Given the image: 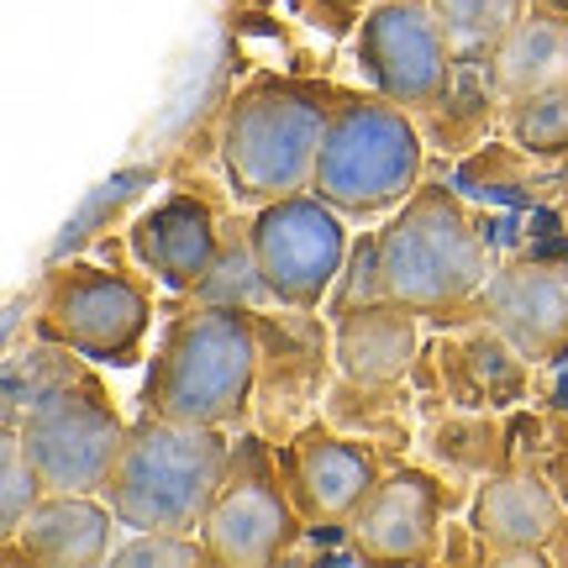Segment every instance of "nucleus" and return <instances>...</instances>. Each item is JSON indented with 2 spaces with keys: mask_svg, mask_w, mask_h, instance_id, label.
Segmentation results:
<instances>
[{
  "mask_svg": "<svg viewBox=\"0 0 568 568\" xmlns=\"http://www.w3.org/2000/svg\"><path fill=\"white\" fill-rule=\"evenodd\" d=\"M258 364H264V347H258L253 311L195 301L163 332L148 385H142V410L163 422L232 426L253 406Z\"/></svg>",
  "mask_w": 568,
  "mask_h": 568,
  "instance_id": "f257e3e1",
  "label": "nucleus"
},
{
  "mask_svg": "<svg viewBox=\"0 0 568 568\" xmlns=\"http://www.w3.org/2000/svg\"><path fill=\"white\" fill-rule=\"evenodd\" d=\"M226 426H190L148 416L126 426L116 468L101 485L126 531H201L232 468Z\"/></svg>",
  "mask_w": 568,
  "mask_h": 568,
  "instance_id": "f03ea898",
  "label": "nucleus"
},
{
  "mask_svg": "<svg viewBox=\"0 0 568 568\" xmlns=\"http://www.w3.org/2000/svg\"><path fill=\"white\" fill-rule=\"evenodd\" d=\"M495 274L485 237L447 184H416L395 216L379 232V280L389 301L410 305L416 316L453 322L474 311L485 280Z\"/></svg>",
  "mask_w": 568,
  "mask_h": 568,
  "instance_id": "7ed1b4c3",
  "label": "nucleus"
},
{
  "mask_svg": "<svg viewBox=\"0 0 568 568\" xmlns=\"http://www.w3.org/2000/svg\"><path fill=\"white\" fill-rule=\"evenodd\" d=\"M332 95H337L332 84L274 80V74L232 95L222 116V163L237 201L268 205L311 190Z\"/></svg>",
  "mask_w": 568,
  "mask_h": 568,
  "instance_id": "20e7f679",
  "label": "nucleus"
},
{
  "mask_svg": "<svg viewBox=\"0 0 568 568\" xmlns=\"http://www.w3.org/2000/svg\"><path fill=\"white\" fill-rule=\"evenodd\" d=\"M426 169V148L406 105L374 95H353L337 90L332 95V116L322 132V153H316V174L311 190L332 201L343 216H385L416 195Z\"/></svg>",
  "mask_w": 568,
  "mask_h": 568,
  "instance_id": "39448f33",
  "label": "nucleus"
},
{
  "mask_svg": "<svg viewBox=\"0 0 568 568\" xmlns=\"http://www.w3.org/2000/svg\"><path fill=\"white\" fill-rule=\"evenodd\" d=\"M17 432L48 495H95L126 443V422L116 416L105 385L80 364H69L53 385H42L27 400Z\"/></svg>",
  "mask_w": 568,
  "mask_h": 568,
  "instance_id": "423d86ee",
  "label": "nucleus"
},
{
  "mask_svg": "<svg viewBox=\"0 0 568 568\" xmlns=\"http://www.w3.org/2000/svg\"><path fill=\"white\" fill-rule=\"evenodd\" d=\"M148 326H153V295L122 268L63 264L42 280L38 332L48 343L80 353L84 364H138Z\"/></svg>",
  "mask_w": 568,
  "mask_h": 568,
  "instance_id": "0eeeda50",
  "label": "nucleus"
},
{
  "mask_svg": "<svg viewBox=\"0 0 568 568\" xmlns=\"http://www.w3.org/2000/svg\"><path fill=\"white\" fill-rule=\"evenodd\" d=\"M247 243L258 258V274L268 284V301L290 311H322L332 290L343 280L347 264V222L332 201L311 195H284V201L258 205V216L247 222Z\"/></svg>",
  "mask_w": 568,
  "mask_h": 568,
  "instance_id": "6e6552de",
  "label": "nucleus"
},
{
  "mask_svg": "<svg viewBox=\"0 0 568 568\" xmlns=\"http://www.w3.org/2000/svg\"><path fill=\"white\" fill-rule=\"evenodd\" d=\"M305 531V516L290 495V479L268 464V447L258 437H243L232 447V468L216 495L211 516L201 521V537L211 548V564L222 568H268L295 548Z\"/></svg>",
  "mask_w": 568,
  "mask_h": 568,
  "instance_id": "1a4fd4ad",
  "label": "nucleus"
},
{
  "mask_svg": "<svg viewBox=\"0 0 568 568\" xmlns=\"http://www.w3.org/2000/svg\"><path fill=\"white\" fill-rule=\"evenodd\" d=\"M358 69L385 101L422 111L437 105L453 74V42L443 32V17L432 0H385L358 21L353 38Z\"/></svg>",
  "mask_w": 568,
  "mask_h": 568,
  "instance_id": "9d476101",
  "label": "nucleus"
},
{
  "mask_svg": "<svg viewBox=\"0 0 568 568\" xmlns=\"http://www.w3.org/2000/svg\"><path fill=\"white\" fill-rule=\"evenodd\" d=\"M474 316H485L527 364H552L568 353V268L542 258H516L495 268L474 301Z\"/></svg>",
  "mask_w": 568,
  "mask_h": 568,
  "instance_id": "9b49d317",
  "label": "nucleus"
},
{
  "mask_svg": "<svg viewBox=\"0 0 568 568\" xmlns=\"http://www.w3.org/2000/svg\"><path fill=\"white\" fill-rule=\"evenodd\" d=\"M284 479H290V495L301 506L305 527H347L385 474L358 437H337L326 426H311L290 443Z\"/></svg>",
  "mask_w": 568,
  "mask_h": 568,
  "instance_id": "f8f14e48",
  "label": "nucleus"
},
{
  "mask_svg": "<svg viewBox=\"0 0 568 568\" xmlns=\"http://www.w3.org/2000/svg\"><path fill=\"white\" fill-rule=\"evenodd\" d=\"M437 531H443V485L426 468L385 474L347 521L353 548L374 564H422L437 552Z\"/></svg>",
  "mask_w": 568,
  "mask_h": 568,
  "instance_id": "ddd939ff",
  "label": "nucleus"
},
{
  "mask_svg": "<svg viewBox=\"0 0 568 568\" xmlns=\"http://www.w3.org/2000/svg\"><path fill=\"white\" fill-rule=\"evenodd\" d=\"M222 222L201 195H169L132 222V258L174 295H195L222 258Z\"/></svg>",
  "mask_w": 568,
  "mask_h": 568,
  "instance_id": "4468645a",
  "label": "nucleus"
},
{
  "mask_svg": "<svg viewBox=\"0 0 568 568\" xmlns=\"http://www.w3.org/2000/svg\"><path fill=\"white\" fill-rule=\"evenodd\" d=\"M558 516H564V495L531 468H510L479 485L474 506H468V527L489 552H542L558 537Z\"/></svg>",
  "mask_w": 568,
  "mask_h": 568,
  "instance_id": "2eb2a0df",
  "label": "nucleus"
},
{
  "mask_svg": "<svg viewBox=\"0 0 568 568\" xmlns=\"http://www.w3.org/2000/svg\"><path fill=\"white\" fill-rule=\"evenodd\" d=\"M111 521L116 510L90 495H42L38 510L6 537V558L42 568H95L111 558Z\"/></svg>",
  "mask_w": 568,
  "mask_h": 568,
  "instance_id": "dca6fc26",
  "label": "nucleus"
},
{
  "mask_svg": "<svg viewBox=\"0 0 568 568\" xmlns=\"http://www.w3.org/2000/svg\"><path fill=\"white\" fill-rule=\"evenodd\" d=\"M337 368L353 385H395L416 358V311L400 301H368L337 316Z\"/></svg>",
  "mask_w": 568,
  "mask_h": 568,
  "instance_id": "f3484780",
  "label": "nucleus"
},
{
  "mask_svg": "<svg viewBox=\"0 0 568 568\" xmlns=\"http://www.w3.org/2000/svg\"><path fill=\"white\" fill-rule=\"evenodd\" d=\"M489 84L506 105L568 84V21H558L552 11H531L516 21L506 42L489 53Z\"/></svg>",
  "mask_w": 568,
  "mask_h": 568,
  "instance_id": "a211bd4d",
  "label": "nucleus"
},
{
  "mask_svg": "<svg viewBox=\"0 0 568 568\" xmlns=\"http://www.w3.org/2000/svg\"><path fill=\"white\" fill-rule=\"evenodd\" d=\"M437 17H443V32L453 42V59H489L506 32L527 17L521 0H432Z\"/></svg>",
  "mask_w": 568,
  "mask_h": 568,
  "instance_id": "6ab92c4d",
  "label": "nucleus"
},
{
  "mask_svg": "<svg viewBox=\"0 0 568 568\" xmlns=\"http://www.w3.org/2000/svg\"><path fill=\"white\" fill-rule=\"evenodd\" d=\"M510 142L527 153H568V84L537 90L527 101H510Z\"/></svg>",
  "mask_w": 568,
  "mask_h": 568,
  "instance_id": "aec40b11",
  "label": "nucleus"
},
{
  "mask_svg": "<svg viewBox=\"0 0 568 568\" xmlns=\"http://www.w3.org/2000/svg\"><path fill=\"white\" fill-rule=\"evenodd\" d=\"M42 495H48V485H42L38 464L27 458L21 432L17 426H6V437H0V531L11 537V531L38 510Z\"/></svg>",
  "mask_w": 568,
  "mask_h": 568,
  "instance_id": "412c9836",
  "label": "nucleus"
},
{
  "mask_svg": "<svg viewBox=\"0 0 568 568\" xmlns=\"http://www.w3.org/2000/svg\"><path fill=\"white\" fill-rule=\"evenodd\" d=\"M268 284L264 274H258V258H253V243L243 237H226L222 243V258H216V268L205 274V284L190 295V301H211V305H253L264 301Z\"/></svg>",
  "mask_w": 568,
  "mask_h": 568,
  "instance_id": "4be33fe9",
  "label": "nucleus"
},
{
  "mask_svg": "<svg viewBox=\"0 0 568 568\" xmlns=\"http://www.w3.org/2000/svg\"><path fill=\"white\" fill-rule=\"evenodd\" d=\"M116 568H201L211 564V548L195 531H132V542L111 548Z\"/></svg>",
  "mask_w": 568,
  "mask_h": 568,
  "instance_id": "5701e85b",
  "label": "nucleus"
},
{
  "mask_svg": "<svg viewBox=\"0 0 568 568\" xmlns=\"http://www.w3.org/2000/svg\"><path fill=\"white\" fill-rule=\"evenodd\" d=\"M552 485H558V495H564V506H568V447L552 458Z\"/></svg>",
  "mask_w": 568,
  "mask_h": 568,
  "instance_id": "b1692460",
  "label": "nucleus"
},
{
  "mask_svg": "<svg viewBox=\"0 0 568 568\" xmlns=\"http://www.w3.org/2000/svg\"><path fill=\"white\" fill-rule=\"evenodd\" d=\"M542 6H552V11H568V0H542Z\"/></svg>",
  "mask_w": 568,
  "mask_h": 568,
  "instance_id": "393cba45",
  "label": "nucleus"
}]
</instances>
